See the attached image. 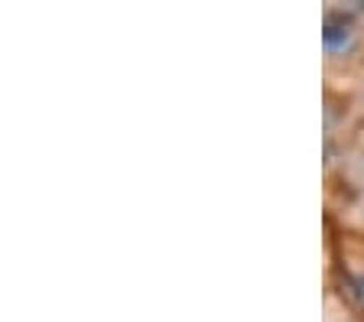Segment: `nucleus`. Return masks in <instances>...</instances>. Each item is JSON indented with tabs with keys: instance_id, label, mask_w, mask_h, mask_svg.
Masks as SVG:
<instances>
[{
	"instance_id": "obj_1",
	"label": "nucleus",
	"mask_w": 364,
	"mask_h": 322,
	"mask_svg": "<svg viewBox=\"0 0 364 322\" xmlns=\"http://www.w3.org/2000/svg\"><path fill=\"white\" fill-rule=\"evenodd\" d=\"M322 43L328 53H345L355 43V23L345 14H328L326 16V30H322Z\"/></svg>"
},
{
	"instance_id": "obj_2",
	"label": "nucleus",
	"mask_w": 364,
	"mask_h": 322,
	"mask_svg": "<svg viewBox=\"0 0 364 322\" xmlns=\"http://www.w3.org/2000/svg\"><path fill=\"white\" fill-rule=\"evenodd\" d=\"M355 293H358V296L364 299V274H361V277H358V280H355Z\"/></svg>"
}]
</instances>
